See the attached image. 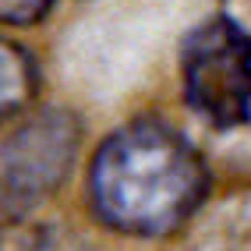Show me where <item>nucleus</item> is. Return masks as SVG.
<instances>
[{
	"label": "nucleus",
	"instance_id": "f257e3e1",
	"mask_svg": "<svg viewBox=\"0 0 251 251\" xmlns=\"http://www.w3.org/2000/svg\"><path fill=\"white\" fill-rule=\"evenodd\" d=\"M89 188L103 223L138 237H159L177 230L202 202L205 170L174 127L138 121L99 145Z\"/></svg>",
	"mask_w": 251,
	"mask_h": 251
},
{
	"label": "nucleus",
	"instance_id": "f03ea898",
	"mask_svg": "<svg viewBox=\"0 0 251 251\" xmlns=\"http://www.w3.org/2000/svg\"><path fill=\"white\" fill-rule=\"evenodd\" d=\"M184 99L212 127H237L251 117V36L226 14L191 28L180 50Z\"/></svg>",
	"mask_w": 251,
	"mask_h": 251
},
{
	"label": "nucleus",
	"instance_id": "7ed1b4c3",
	"mask_svg": "<svg viewBox=\"0 0 251 251\" xmlns=\"http://www.w3.org/2000/svg\"><path fill=\"white\" fill-rule=\"evenodd\" d=\"M46 7H50V0H4V4H0L4 18L7 22H18V25H28V22L43 18Z\"/></svg>",
	"mask_w": 251,
	"mask_h": 251
}]
</instances>
